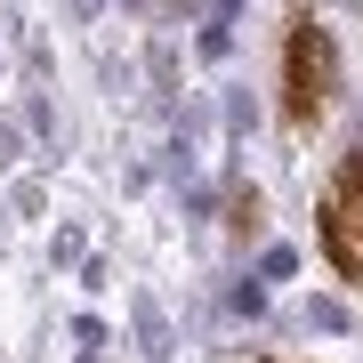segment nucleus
Here are the masks:
<instances>
[{"instance_id": "f257e3e1", "label": "nucleus", "mask_w": 363, "mask_h": 363, "mask_svg": "<svg viewBox=\"0 0 363 363\" xmlns=\"http://www.w3.org/2000/svg\"><path fill=\"white\" fill-rule=\"evenodd\" d=\"M331 33L315 25V16H291V40H283V121L291 130H315V113L331 105Z\"/></svg>"}, {"instance_id": "f03ea898", "label": "nucleus", "mask_w": 363, "mask_h": 363, "mask_svg": "<svg viewBox=\"0 0 363 363\" xmlns=\"http://www.w3.org/2000/svg\"><path fill=\"white\" fill-rule=\"evenodd\" d=\"M323 259L347 274V283H363V145L347 162L331 169V186H323Z\"/></svg>"}]
</instances>
